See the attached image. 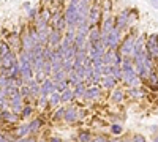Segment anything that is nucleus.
Here are the masks:
<instances>
[{"instance_id": "20e7f679", "label": "nucleus", "mask_w": 158, "mask_h": 142, "mask_svg": "<svg viewBox=\"0 0 158 142\" xmlns=\"http://www.w3.org/2000/svg\"><path fill=\"white\" fill-rule=\"evenodd\" d=\"M146 51L153 63H158V35H149L146 38Z\"/></svg>"}, {"instance_id": "3c124183", "label": "nucleus", "mask_w": 158, "mask_h": 142, "mask_svg": "<svg viewBox=\"0 0 158 142\" xmlns=\"http://www.w3.org/2000/svg\"><path fill=\"white\" fill-rule=\"evenodd\" d=\"M153 5H155V6H158V0H153Z\"/></svg>"}, {"instance_id": "0eeeda50", "label": "nucleus", "mask_w": 158, "mask_h": 142, "mask_svg": "<svg viewBox=\"0 0 158 142\" xmlns=\"http://www.w3.org/2000/svg\"><path fill=\"white\" fill-rule=\"evenodd\" d=\"M63 16H65V21H67L68 27H76L77 25V6L68 5L67 10L63 11Z\"/></svg>"}, {"instance_id": "f03ea898", "label": "nucleus", "mask_w": 158, "mask_h": 142, "mask_svg": "<svg viewBox=\"0 0 158 142\" xmlns=\"http://www.w3.org/2000/svg\"><path fill=\"white\" fill-rule=\"evenodd\" d=\"M135 43H136V35L135 33H127L118 46V51L123 57H133V51H135Z\"/></svg>"}, {"instance_id": "864d4df0", "label": "nucleus", "mask_w": 158, "mask_h": 142, "mask_svg": "<svg viewBox=\"0 0 158 142\" xmlns=\"http://www.w3.org/2000/svg\"><path fill=\"white\" fill-rule=\"evenodd\" d=\"M63 142H70V140H63Z\"/></svg>"}, {"instance_id": "9b49d317", "label": "nucleus", "mask_w": 158, "mask_h": 142, "mask_svg": "<svg viewBox=\"0 0 158 142\" xmlns=\"http://www.w3.org/2000/svg\"><path fill=\"white\" fill-rule=\"evenodd\" d=\"M114 29H115V18H112V16H106V18L103 19V24L100 25L101 35H108V33H111Z\"/></svg>"}, {"instance_id": "473e14b6", "label": "nucleus", "mask_w": 158, "mask_h": 142, "mask_svg": "<svg viewBox=\"0 0 158 142\" xmlns=\"http://www.w3.org/2000/svg\"><path fill=\"white\" fill-rule=\"evenodd\" d=\"M32 112H33V108L32 106H24V109H22V112L19 114V117H21V120H24V119H29L30 115H32Z\"/></svg>"}, {"instance_id": "9d476101", "label": "nucleus", "mask_w": 158, "mask_h": 142, "mask_svg": "<svg viewBox=\"0 0 158 142\" xmlns=\"http://www.w3.org/2000/svg\"><path fill=\"white\" fill-rule=\"evenodd\" d=\"M101 96V87L98 84H90L87 85V90H85V96L84 99H98Z\"/></svg>"}, {"instance_id": "c03bdc74", "label": "nucleus", "mask_w": 158, "mask_h": 142, "mask_svg": "<svg viewBox=\"0 0 158 142\" xmlns=\"http://www.w3.org/2000/svg\"><path fill=\"white\" fill-rule=\"evenodd\" d=\"M0 142H10L8 136L6 134H0Z\"/></svg>"}, {"instance_id": "a211bd4d", "label": "nucleus", "mask_w": 158, "mask_h": 142, "mask_svg": "<svg viewBox=\"0 0 158 142\" xmlns=\"http://www.w3.org/2000/svg\"><path fill=\"white\" fill-rule=\"evenodd\" d=\"M117 82L118 81H115L112 76H106V77H103L101 79V82L98 84L101 88H104V90H114L115 87H117Z\"/></svg>"}, {"instance_id": "c9c22d12", "label": "nucleus", "mask_w": 158, "mask_h": 142, "mask_svg": "<svg viewBox=\"0 0 158 142\" xmlns=\"http://www.w3.org/2000/svg\"><path fill=\"white\" fill-rule=\"evenodd\" d=\"M10 51H11V47L6 41H0V57H5Z\"/></svg>"}, {"instance_id": "7ed1b4c3", "label": "nucleus", "mask_w": 158, "mask_h": 142, "mask_svg": "<svg viewBox=\"0 0 158 142\" xmlns=\"http://www.w3.org/2000/svg\"><path fill=\"white\" fill-rule=\"evenodd\" d=\"M133 16L136 18V11L135 10H123L120 11V14L115 18V29H118L120 32H123L128 25L133 21Z\"/></svg>"}, {"instance_id": "4c0bfd02", "label": "nucleus", "mask_w": 158, "mask_h": 142, "mask_svg": "<svg viewBox=\"0 0 158 142\" xmlns=\"http://www.w3.org/2000/svg\"><path fill=\"white\" fill-rule=\"evenodd\" d=\"M101 74H103V77L112 76V65H103L101 67Z\"/></svg>"}, {"instance_id": "6e6552de", "label": "nucleus", "mask_w": 158, "mask_h": 142, "mask_svg": "<svg viewBox=\"0 0 158 142\" xmlns=\"http://www.w3.org/2000/svg\"><path fill=\"white\" fill-rule=\"evenodd\" d=\"M62 41H63V33L52 29L49 36H48V46L52 47V49H56V47H59L62 44Z\"/></svg>"}, {"instance_id": "bb28decb", "label": "nucleus", "mask_w": 158, "mask_h": 142, "mask_svg": "<svg viewBox=\"0 0 158 142\" xmlns=\"http://www.w3.org/2000/svg\"><path fill=\"white\" fill-rule=\"evenodd\" d=\"M62 70L67 71V73L74 71V62H73L71 59H63V60H62Z\"/></svg>"}, {"instance_id": "aec40b11", "label": "nucleus", "mask_w": 158, "mask_h": 142, "mask_svg": "<svg viewBox=\"0 0 158 142\" xmlns=\"http://www.w3.org/2000/svg\"><path fill=\"white\" fill-rule=\"evenodd\" d=\"M27 136H30V131H29V123L19 125V126L16 128L15 139H22V137H27Z\"/></svg>"}, {"instance_id": "7c9ffc66", "label": "nucleus", "mask_w": 158, "mask_h": 142, "mask_svg": "<svg viewBox=\"0 0 158 142\" xmlns=\"http://www.w3.org/2000/svg\"><path fill=\"white\" fill-rule=\"evenodd\" d=\"M19 93H21V96H22L24 99H32L30 88H29V85H27V84H22V85H21V88H19Z\"/></svg>"}, {"instance_id": "e433bc0d", "label": "nucleus", "mask_w": 158, "mask_h": 142, "mask_svg": "<svg viewBox=\"0 0 158 142\" xmlns=\"http://www.w3.org/2000/svg\"><path fill=\"white\" fill-rule=\"evenodd\" d=\"M44 79H46V74L43 73V70H41V71H35V73H33V81H36L38 84H43V82H44Z\"/></svg>"}, {"instance_id": "5701e85b", "label": "nucleus", "mask_w": 158, "mask_h": 142, "mask_svg": "<svg viewBox=\"0 0 158 142\" xmlns=\"http://www.w3.org/2000/svg\"><path fill=\"white\" fill-rule=\"evenodd\" d=\"M27 85H29V88H30V95H32V99H36L38 96H40V84L36 82V81H30V82H27Z\"/></svg>"}, {"instance_id": "a18cd8bd", "label": "nucleus", "mask_w": 158, "mask_h": 142, "mask_svg": "<svg viewBox=\"0 0 158 142\" xmlns=\"http://www.w3.org/2000/svg\"><path fill=\"white\" fill-rule=\"evenodd\" d=\"M120 142H131V136H125V137H122Z\"/></svg>"}, {"instance_id": "dca6fc26", "label": "nucleus", "mask_w": 158, "mask_h": 142, "mask_svg": "<svg viewBox=\"0 0 158 142\" xmlns=\"http://www.w3.org/2000/svg\"><path fill=\"white\" fill-rule=\"evenodd\" d=\"M6 43L10 44L11 51H19L21 49V35L11 33L10 36H6Z\"/></svg>"}, {"instance_id": "f257e3e1", "label": "nucleus", "mask_w": 158, "mask_h": 142, "mask_svg": "<svg viewBox=\"0 0 158 142\" xmlns=\"http://www.w3.org/2000/svg\"><path fill=\"white\" fill-rule=\"evenodd\" d=\"M122 38H123L122 36V32L118 30V29H114L111 33L101 36V43H103V46L106 47V49H118Z\"/></svg>"}, {"instance_id": "4be33fe9", "label": "nucleus", "mask_w": 158, "mask_h": 142, "mask_svg": "<svg viewBox=\"0 0 158 142\" xmlns=\"http://www.w3.org/2000/svg\"><path fill=\"white\" fill-rule=\"evenodd\" d=\"M85 90H87V84H85V82H81V84H77L76 87H73L74 99H76V98H84V96H85Z\"/></svg>"}, {"instance_id": "c756f323", "label": "nucleus", "mask_w": 158, "mask_h": 142, "mask_svg": "<svg viewBox=\"0 0 158 142\" xmlns=\"http://www.w3.org/2000/svg\"><path fill=\"white\" fill-rule=\"evenodd\" d=\"M5 90H6V98H8V99H11V98H15V96L21 95V93H19V87L10 85V87H5Z\"/></svg>"}, {"instance_id": "f3484780", "label": "nucleus", "mask_w": 158, "mask_h": 142, "mask_svg": "<svg viewBox=\"0 0 158 142\" xmlns=\"http://www.w3.org/2000/svg\"><path fill=\"white\" fill-rule=\"evenodd\" d=\"M125 96H127L125 95V90L122 87H115L112 90V93H111V101L115 103V104H118V103H122L125 99Z\"/></svg>"}, {"instance_id": "6ab92c4d", "label": "nucleus", "mask_w": 158, "mask_h": 142, "mask_svg": "<svg viewBox=\"0 0 158 142\" xmlns=\"http://www.w3.org/2000/svg\"><path fill=\"white\" fill-rule=\"evenodd\" d=\"M87 35L85 33H81V32H76V38H74V47L76 49H85V44H87Z\"/></svg>"}, {"instance_id": "393cba45", "label": "nucleus", "mask_w": 158, "mask_h": 142, "mask_svg": "<svg viewBox=\"0 0 158 142\" xmlns=\"http://www.w3.org/2000/svg\"><path fill=\"white\" fill-rule=\"evenodd\" d=\"M48 99H49V106H52V108L56 109V108H59V106H60V103H62V95L56 92V93H52Z\"/></svg>"}, {"instance_id": "39448f33", "label": "nucleus", "mask_w": 158, "mask_h": 142, "mask_svg": "<svg viewBox=\"0 0 158 142\" xmlns=\"http://www.w3.org/2000/svg\"><path fill=\"white\" fill-rule=\"evenodd\" d=\"M103 13V8L98 3H92L90 10H89V14H87V22L90 24V27H95L100 22V16Z\"/></svg>"}, {"instance_id": "cd10ccee", "label": "nucleus", "mask_w": 158, "mask_h": 142, "mask_svg": "<svg viewBox=\"0 0 158 142\" xmlns=\"http://www.w3.org/2000/svg\"><path fill=\"white\" fill-rule=\"evenodd\" d=\"M73 99H74V92L70 87L68 90H65V92L62 93V103H71Z\"/></svg>"}, {"instance_id": "ddd939ff", "label": "nucleus", "mask_w": 158, "mask_h": 142, "mask_svg": "<svg viewBox=\"0 0 158 142\" xmlns=\"http://www.w3.org/2000/svg\"><path fill=\"white\" fill-rule=\"evenodd\" d=\"M125 95L130 96V98H133V99H139V98H142V96H146L147 92H146L142 87H128L127 92H125Z\"/></svg>"}, {"instance_id": "a878e982", "label": "nucleus", "mask_w": 158, "mask_h": 142, "mask_svg": "<svg viewBox=\"0 0 158 142\" xmlns=\"http://www.w3.org/2000/svg\"><path fill=\"white\" fill-rule=\"evenodd\" d=\"M67 79H68V82H70L71 88H73V87H76L77 84H81V82H84V81L81 79V77H79V76L76 74V71H71V73H68V77H67Z\"/></svg>"}, {"instance_id": "412c9836", "label": "nucleus", "mask_w": 158, "mask_h": 142, "mask_svg": "<svg viewBox=\"0 0 158 142\" xmlns=\"http://www.w3.org/2000/svg\"><path fill=\"white\" fill-rule=\"evenodd\" d=\"M92 139H94V134L90 130H81L76 136V142H90Z\"/></svg>"}, {"instance_id": "de8ad7c7", "label": "nucleus", "mask_w": 158, "mask_h": 142, "mask_svg": "<svg viewBox=\"0 0 158 142\" xmlns=\"http://www.w3.org/2000/svg\"><path fill=\"white\" fill-rule=\"evenodd\" d=\"M24 8H27V10H29V8H30V3H29V2H25V3H24Z\"/></svg>"}, {"instance_id": "79ce46f5", "label": "nucleus", "mask_w": 158, "mask_h": 142, "mask_svg": "<svg viewBox=\"0 0 158 142\" xmlns=\"http://www.w3.org/2000/svg\"><path fill=\"white\" fill-rule=\"evenodd\" d=\"M36 16H38V11H36L35 8H30V10H29V18L35 21V19H36Z\"/></svg>"}, {"instance_id": "a19ab883", "label": "nucleus", "mask_w": 158, "mask_h": 142, "mask_svg": "<svg viewBox=\"0 0 158 142\" xmlns=\"http://www.w3.org/2000/svg\"><path fill=\"white\" fill-rule=\"evenodd\" d=\"M90 142H109V139H108V136H103V134H100V136L94 137Z\"/></svg>"}, {"instance_id": "f704fd0d", "label": "nucleus", "mask_w": 158, "mask_h": 142, "mask_svg": "<svg viewBox=\"0 0 158 142\" xmlns=\"http://www.w3.org/2000/svg\"><path fill=\"white\" fill-rule=\"evenodd\" d=\"M111 133L115 134V136H120V134L123 133V126H122L120 123H112V125H111Z\"/></svg>"}, {"instance_id": "1a4fd4ad", "label": "nucleus", "mask_w": 158, "mask_h": 142, "mask_svg": "<svg viewBox=\"0 0 158 142\" xmlns=\"http://www.w3.org/2000/svg\"><path fill=\"white\" fill-rule=\"evenodd\" d=\"M77 114H79V109L74 108L73 104H70L68 108H65V117H63V120L67 123H70V125H73V123H76L79 120Z\"/></svg>"}, {"instance_id": "4468645a", "label": "nucleus", "mask_w": 158, "mask_h": 142, "mask_svg": "<svg viewBox=\"0 0 158 142\" xmlns=\"http://www.w3.org/2000/svg\"><path fill=\"white\" fill-rule=\"evenodd\" d=\"M44 123H46V120H44L43 117H35V119L29 123V131H30V136L36 134V133L43 128V125H44Z\"/></svg>"}, {"instance_id": "49530a36", "label": "nucleus", "mask_w": 158, "mask_h": 142, "mask_svg": "<svg viewBox=\"0 0 158 142\" xmlns=\"http://www.w3.org/2000/svg\"><path fill=\"white\" fill-rule=\"evenodd\" d=\"M109 142H120V139H117V137H114V139H109Z\"/></svg>"}, {"instance_id": "37998d69", "label": "nucleus", "mask_w": 158, "mask_h": 142, "mask_svg": "<svg viewBox=\"0 0 158 142\" xmlns=\"http://www.w3.org/2000/svg\"><path fill=\"white\" fill-rule=\"evenodd\" d=\"M48 142H63V139H60V137H57V136H51V137L48 139Z\"/></svg>"}, {"instance_id": "b1692460", "label": "nucleus", "mask_w": 158, "mask_h": 142, "mask_svg": "<svg viewBox=\"0 0 158 142\" xmlns=\"http://www.w3.org/2000/svg\"><path fill=\"white\" fill-rule=\"evenodd\" d=\"M67 77H68V73L63 71V70H60V71H57V73H52L51 79H52V82H54V84H59V82L65 81Z\"/></svg>"}, {"instance_id": "58836bf2", "label": "nucleus", "mask_w": 158, "mask_h": 142, "mask_svg": "<svg viewBox=\"0 0 158 142\" xmlns=\"http://www.w3.org/2000/svg\"><path fill=\"white\" fill-rule=\"evenodd\" d=\"M36 99H38V106H40V108H44V106H49V99H48L46 96H41V95H40V96H38Z\"/></svg>"}, {"instance_id": "423d86ee", "label": "nucleus", "mask_w": 158, "mask_h": 142, "mask_svg": "<svg viewBox=\"0 0 158 142\" xmlns=\"http://www.w3.org/2000/svg\"><path fill=\"white\" fill-rule=\"evenodd\" d=\"M56 92H57V84L52 82L51 77H46L44 82L40 84V95H41V96L49 98L52 93H56Z\"/></svg>"}, {"instance_id": "72a5a7b5", "label": "nucleus", "mask_w": 158, "mask_h": 142, "mask_svg": "<svg viewBox=\"0 0 158 142\" xmlns=\"http://www.w3.org/2000/svg\"><path fill=\"white\" fill-rule=\"evenodd\" d=\"M71 85H70V82H68V79H65V81H62V82H59L57 84V93H63L65 92V90H68Z\"/></svg>"}, {"instance_id": "2eb2a0df", "label": "nucleus", "mask_w": 158, "mask_h": 142, "mask_svg": "<svg viewBox=\"0 0 158 142\" xmlns=\"http://www.w3.org/2000/svg\"><path fill=\"white\" fill-rule=\"evenodd\" d=\"M147 84V87L152 90V92H158V71L153 70L149 76H147V79L144 81Z\"/></svg>"}, {"instance_id": "09e8293b", "label": "nucleus", "mask_w": 158, "mask_h": 142, "mask_svg": "<svg viewBox=\"0 0 158 142\" xmlns=\"http://www.w3.org/2000/svg\"><path fill=\"white\" fill-rule=\"evenodd\" d=\"M10 142H21V139H10Z\"/></svg>"}, {"instance_id": "603ef678", "label": "nucleus", "mask_w": 158, "mask_h": 142, "mask_svg": "<svg viewBox=\"0 0 158 142\" xmlns=\"http://www.w3.org/2000/svg\"><path fill=\"white\" fill-rule=\"evenodd\" d=\"M38 142H48L46 139H38Z\"/></svg>"}, {"instance_id": "f8f14e48", "label": "nucleus", "mask_w": 158, "mask_h": 142, "mask_svg": "<svg viewBox=\"0 0 158 142\" xmlns=\"http://www.w3.org/2000/svg\"><path fill=\"white\" fill-rule=\"evenodd\" d=\"M101 30L98 25H95V27H90L89 33H87V41L90 44H97V43H101Z\"/></svg>"}, {"instance_id": "8fccbe9b", "label": "nucleus", "mask_w": 158, "mask_h": 142, "mask_svg": "<svg viewBox=\"0 0 158 142\" xmlns=\"http://www.w3.org/2000/svg\"><path fill=\"white\" fill-rule=\"evenodd\" d=\"M152 142H158V134H156V136L153 137V140H152Z\"/></svg>"}, {"instance_id": "ea45409f", "label": "nucleus", "mask_w": 158, "mask_h": 142, "mask_svg": "<svg viewBox=\"0 0 158 142\" xmlns=\"http://www.w3.org/2000/svg\"><path fill=\"white\" fill-rule=\"evenodd\" d=\"M131 142H147V139L144 134H135L131 136Z\"/></svg>"}, {"instance_id": "2f4dec72", "label": "nucleus", "mask_w": 158, "mask_h": 142, "mask_svg": "<svg viewBox=\"0 0 158 142\" xmlns=\"http://www.w3.org/2000/svg\"><path fill=\"white\" fill-rule=\"evenodd\" d=\"M112 77H114L115 81H118V82L122 81V77H123V71H122V68H120V67H112Z\"/></svg>"}, {"instance_id": "c85d7f7f", "label": "nucleus", "mask_w": 158, "mask_h": 142, "mask_svg": "<svg viewBox=\"0 0 158 142\" xmlns=\"http://www.w3.org/2000/svg\"><path fill=\"white\" fill-rule=\"evenodd\" d=\"M63 117H65V108H63V106H59V108H56L54 114H52V120L59 122V120H63Z\"/></svg>"}]
</instances>
